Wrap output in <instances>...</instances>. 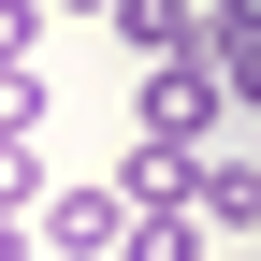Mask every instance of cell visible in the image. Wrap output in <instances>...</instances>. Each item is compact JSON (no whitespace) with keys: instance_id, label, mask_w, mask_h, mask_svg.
<instances>
[{"instance_id":"cell-1","label":"cell","mask_w":261,"mask_h":261,"mask_svg":"<svg viewBox=\"0 0 261 261\" xmlns=\"http://www.w3.org/2000/svg\"><path fill=\"white\" fill-rule=\"evenodd\" d=\"M130 130H160V145H203V130H218V73H203V44H189V58H145Z\"/></svg>"},{"instance_id":"cell-2","label":"cell","mask_w":261,"mask_h":261,"mask_svg":"<svg viewBox=\"0 0 261 261\" xmlns=\"http://www.w3.org/2000/svg\"><path fill=\"white\" fill-rule=\"evenodd\" d=\"M116 247H130V203H116L102 174H87V189H58V203H44V232H29V261H116Z\"/></svg>"},{"instance_id":"cell-3","label":"cell","mask_w":261,"mask_h":261,"mask_svg":"<svg viewBox=\"0 0 261 261\" xmlns=\"http://www.w3.org/2000/svg\"><path fill=\"white\" fill-rule=\"evenodd\" d=\"M189 218H203V232H261V160L203 145V160H189Z\"/></svg>"},{"instance_id":"cell-4","label":"cell","mask_w":261,"mask_h":261,"mask_svg":"<svg viewBox=\"0 0 261 261\" xmlns=\"http://www.w3.org/2000/svg\"><path fill=\"white\" fill-rule=\"evenodd\" d=\"M203 73L218 102H261V0H203Z\"/></svg>"},{"instance_id":"cell-5","label":"cell","mask_w":261,"mask_h":261,"mask_svg":"<svg viewBox=\"0 0 261 261\" xmlns=\"http://www.w3.org/2000/svg\"><path fill=\"white\" fill-rule=\"evenodd\" d=\"M116 44H130V58H189L203 15H189V0H116Z\"/></svg>"},{"instance_id":"cell-6","label":"cell","mask_w":261,"mask_h":261,"mask_svg":"<svg viewBox=\"0 0 261 261\" xmlns=\"http://www.w3.org/2000/svg\"><path fill=\"white\" fill-rule=\"evenodd\" d=\"M218 232H203V218H189V203H145V218H130V247L116 261H203Z\"/></svg>"},{"instance_id":"cell-7","label":"cell","mask_w":261,"mask_h":261,"mask_svg":"<svg viewBox=\"0 0 261 261\" xmlns=\"http://www.w3.org/2000/svg\"><path fill=\"white\" fill-rule=\"evenodd\" d=\"M29 203H44V145H29V130H0V218L29 232Z\"/></svg>"},{"instance_id":"cell-8","label":"cell","mask_w":261,"mask_h":261,"mask_svg":"<svg viewBox=\"0 0 261 261\" xmlns=\"http://www.w3.org/2000/svg\"><path fill=\"white\" fill-rule=\"evenodd\" d=\"M29 44H44V0H0V73H29Z\"/></svg>"},{"instance_id":"cell-9","label":"cell","mask_w":261,"mask_h":261,"mask_svg":"<svg viewBox=\"0 0 261 261\" xmlns=\"http://www.w3.org/2000/svg\"><path fill=\"white\" fill-rule=\"evenodd\" d=\"M0 261H29V232H15V218H0Z\"/></svg>"},{"instance_id":"cell-10","label":"cell","mask_w":261,"mask_h":261,"mask_svg":"<svg viewBox=\"0 0 261 261\" xmlns=\"http://www.w3.org/2000/svg\"><path fill=\"white\" fill-rule=\"evenodd\" d=\"M58 15H116V0H58Z\"/></svg>"},{"instance_id":"cell-11","label":"cell","mask_w":261,"mask_h":261,"mask_svg":"<svg viewBox=\"0 0 261 261\" xmlns=\"http://www.w3.org/2000/svg\"><path fill=\"white\" fill-rule=\"evenodd\" d=\"M189 15H203V0H189Z\"/></svg>"}]
</instances>
